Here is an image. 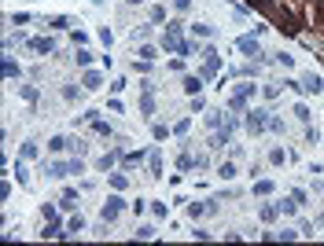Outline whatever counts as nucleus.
<instances>
[{"label": "nucleus", "instance_id": "nucleus-30", "mask_svg": "<svg viewBox=\"0 0 324 246\" xmlns=\"http://www.w3.org/2000/svg\"><path fill=\"white\" fill-rule=\"evenodd\" d=\"M192 37H214V26H206V22H195V26H192Z\"/></svg>", "mask_w": 324, "mask_h": 246}, {"label": "nucleus", "instance_id": "nucleus-47", "mask_svg": "<svg viewBox=\"0 0 324 246\" xmlns=\"http://www.w3.org/2000/svg\"><path fill=\"white\" fill-rule=\"evenodd\" d=\"M22 158H37V144H22V151H18Z\"/></svg>", "mask_w": 324, "mask_h": 246}, {"label": "nucleus", "instance_id": "nucleus-39", "mask_svg": "<svg viewBox=\"0 0 324 246\" xmlns=\"http://www.w3.org/2000/svg\"><path fill=\"white\" fill-rule=\"evenodd\" d=\"M137 239H155V228H151V224H140V228H137Z\"/></svg>", "mask_w": 324, "mask_h": 246}, {"label": "nucleus", "instance_id": "nucleus-20", "mask_svg": "<svg viewBox=\"0 0 324 246\" xmlns=\"http://www.w3.org/2000/svg\"><path fill=\"white\" fill-rule=\"evenodd\" d=\"M203 213H210V206H206V202H188V217H192V221H199Z\"/></svg>", "mask_w": 324, "mask_h": 246}, {"label": "nucleus", "instance_id": "nucleus-48", "mask_svg": "<svg viewBox=\"0 0 324 246\" xmlns=\"http://www.w3.org/2000/svg\"><path fill=\"white\" fill-rule=\"evenodd\" d=\"M291 198H295V202H299V206H306V198H310V195L302 191V187H295V191H291Z\"/></svg>", "mask_w": 324, "mask_h": 246}, {"label": "nucleus", "instance_id": "nucleus-1", "mask_svg": "<svg viewBox=\"0 0 324 246\" xmlns=\"http://www.w3.org/2000/svg\"><path fill=\"white\" fill-rule=\"evenodd\" d=\"M162 52H173V55H195L199 48H195V41H184L180 33L166 30V33H162Z\"/></svg>", "mask_w": 324, "mask_h": 246}, {"label": "nucleus", "instance_id": "nucleus-38", "mask_svg": "<svg viewBox=\"0 0 324 246\" xmlns=\"http://www.w3.org/2000/svg\"><path fill=\"white\" fill-rule=\"evenodd\" d=\"M291 114H295V118H299V121H310V107H306V103H299V107H295V110H291Z\"/></svg>", "mask_w": 324, "mask_h": 246}, {"label": "nucleus", "instance_id": "nucleus-17", "mask_svg": "<svg viewBox=\"0 0 324 246\" xmlns=\"http://www.w3.org/2000/svg\"><path fill=\"white\" fill-rule=\"evenodd\" d=\"M44 26H48V30H70V15H55V18H48V22H44Z\"/></svg>", "mask_w": 324, "mask_h": 246}, {"label": "nucleus", "instance_id": "nucleus-42", "mask_svg": "<svg viewBox=\"0 0 324 246\" xmlns=\"http://www.w3.org/2000/svg\"><path fill=\"white\" fill-rule=\"evenodd\" d=\"M262 96H265V99H276V96H280V84H265Z\"/></svg>", "mask_w": 324, "mask_h": 246}, {"label": "nucleus", "instance_id": "nucleus-55", "mask_svg": "<svg viewBox=\"0 0 324 246\" xmlns=\"http://www.w3.org/2000/svg\"><path fill=\"white\" fill-rule=\"evenodd\" d=\"M129 4H144V0H129Z\"/></svg>", "mask_w": 324, "mask_h": 246}, {"label": "nucleus", "instance_id": "nucleus-34", "mask_svg": "<svg viewBox=\"0 0 324 246\" xmlns=\"http://www.w3.org/2000/svg\"><path fill=\"white\" fill-rule=\"evenodd\" d=\"M151 22H166V7H162V4H155V7H151Z\"/></svg>", "mask_w": 324, "mask_h": 246}, {"label": "nucleus", "instance_id": "nucleus-45", "mask_svg": "<svg viewBox=\"0 0 324 246\" xmlns=\"http://www.w3.org/2000/svg\"><path fill=\"white\" fill-rule=\"evenodd\" d=\"M206 125H210V129H221V114H217V110H210V114H206Z\"/></svg>", "mask_w": 324, "mask_h": 246}, {"label": "nucleus", "instance_id": "nucleus-3", "mask_svg": "<svg viewBox=\"0 0 324 246\" xmlns=\"http://www.w3.org/2000/svg\"><path fill=\"white\" fill-rule=\"evenodd\" d=\"M221 74V55H217L214 48H203V66H199V78H217Z\"/></svg>", "mask_w": 324, "mask_h": 246}, {"label": "nucleus", "instance_id": "nucleus-4", "mask_svg": "<svg viewBox=\"0 0 324 246\" xmlns=\"http://www.w3.org/2000/svg\"><path fill=\"white\" fill-rule=\"evenodd\" d=\"M122 210H126V198H122V195H111L107 202H103V210H100L103 224H114V221L122 217Z\"/></svg>", "mask_w": 324, "mask_h": 246}, {"label": "nucleus", "instance_id": "nucleus-24", "mask_svg": "<svg viewBox=\"0 0 324 246\" xmlns=\"http://www.w3.org/2000/svg\"><path fill=\"white\" fill-rule=\"evenodd\" d=\"M137 55H140V59H148V63H155L159 48H155V44H140V48H137Z\"/></svg>", "mask_w": 324, "mask_h": 246}, {"label": "nucleus", "instance_id": "nucleus-53", "mask_svg": "<svg viewBox=\"0 0 324 246\" xmlns=\"http://www.w3.org/2000/svg\"><path fill=\"white\" fill-rule=\"evenodd\" d=\"M173 7H177V11H188V7H192V0H173Z\"/></svg>", "mask_w": 324, "mask_h": 246}, {"label": "nucleus", "instance_id": "nucleus-40", "mask_svg": "<svg viewBox=\"0 0 324 246\" xmlns=\"http://www.w3.org/2000/svg\"><path fill=\"white\" fill-rule=\"evenodd\" d=\"M7 22H11V26H26V22H30V15H26V11H18V15H7Z\"/></svg>", "mask_w": 324, "mask_h": 246}, {"label": "nucleus", "instance_id": "nucleus-22", "mask_svg": "<svg viewBox=\"0 0 324 246\" xmlns=\"http://www.w3.org/2000/svg\"><path fill=\"white\" fill-rule=\"evenodd\" d=\"M18 96H22L26 103H37V96H41V92H37L33 84H18Z\"/></svg>", "mask_w": 324, "mask_h": 246}, {"label": "nucleus", "instance_id": "nucleus-12", "mask_svg": "<svg viewBox=\"0 0 324 246\" xmlns=\"http://www.w3.org/2000/svg\"><path fill=\"white\" fill-rule=\"evenodd\" d=\"M81 88H85V92H96V88H103V74H100V70H89V74L81 78Z\"/></svg>", "mask_w": 324, "mask_h": 246}, {"label": "nucleus", "instance_id": "nucleus-31", "mask_svg": "<svg viewBox=\"0 0 324 246\" xmlns=\"http://www.w3.org/2000/svg\"><path fill=\"white\" fill-rule=\"evenodd\" d=\"M273 180H254V195H273Z\"/></svg>", "mask_w": 324, "mask_h": 246}, {"label": "nucleus", "instance_id": "nucleus-13", "mask_svg": "<svg viewBox=\"0 0 324 246\" xmlns=\"http://www.w3.org/2000/svg\"><path fill=\"white\" fill-rule=\"evenodd\" d=\"M148 155H151V151H126V155H122V165L133 169V165H140V162H144Z\"/></svg>", "mask_w": 324, "mask_h": 246}, {"label": "nucleus", "instance_id": "nucleus-37", "mask_svg": "<svg viewBox=\"0 0 324 246\" xmlns=\"http://www.w3.org/2000/svg\"><path fill=\"white\" fill-rule=\"evenodd\" d=\"M22 162H26V158H22ZM22 162L15 165V176H18V184H30V173H26V165H22Z\"/></svg>", "mask_w": 324, "mask_h": 246}, {"label": "nucleus", "instance_id": "nucleus-6", "mask_svg": "<svg viewBox=\"0 0 324 246\" xmlns=\"http://www.w3.org/2000/svg\"><path fill=\"white\" fill-rule=\"evenodd\" d=\"M232 132H236V118L228 121L225 129H214V136H210V147H214V151H221L225 144H232Z\"/></svg>", "mask_w": 324, "mask_h": 246}, {"label": "nucleus", "instance_id": "nucleus-2", "mask_svg": "<svg viewBox=\"0 0 324 246\" xmlns=\"http://www.w3.org/2000/svg\"><path fill=\"white\" fill-rule=\"evenodd\" d=\"M243 125H247V132H251V136L265 132V129H269V110H265V107H258V110H243Z\"/></svg>", "mask_w": 324, "mask_h": 246}, {"label": "nucleus", "instance_id": "nucleus-46", "mask_svg": "<svg viewBox=\"0 0 324 246\" xmlns=\"http://www.w3.org/2000/svg\"><path fill=\"white\" fill-rule=\"evenodd\" d=\"M78 173H85V162L81 158H70V176H78Z\"/></svg>", "mask_w": 324, "mask_h": 246}, {"label": "nucleus", "instance_id": "nucleus-5", "mask_svg": "<svg viewBox=\"0 0 324 246\" xmlns=\"http://www.w3.org/2000/svg\"><path fill=\"white\" fill-rule=\"evenodd\" d=\"M299 92H306V96H321V92H324V81L317 78V74H302V81H299Z\"/></svg>", "mask_w": 324, "mask_h": 246}, {"label": "nucleus", "instance_id": "nucleus-35", "mask_svg": "<svg viewBox=\"0 0 324 246\" xmlns=\"http://www.w3.org/2000/svg\"><path fill=\"white\" fill-rule=\"evenodd\" d=\"M188 129H192V118H180V121H177V125H173V136H184V132H188Z\"/></svg>", "mask_w": 324, "mask_h": 246}, {"label": "nucleus", "instance_id": "nucleus-50", "mask_svg": "<svg viewBox=\"0 0 324 246\" xmlns=\"http://www.w3.org/2000/svg\"><path fill=\"white\" fill-rule=\"evenodd\" d=\"M85 44H89V37H85V33L78 30V33H74V48H85Z\"/></svg>", "mask_w": 324, "mask_h": 246}, {"label": "nucleus", "instance_id": "nucleus-29", "mask_svg": "<svg viewBox=\"0 0 324 246\" xmlns=\"http://www.w3.org/2000/svg\"><path fill=\"white\" fill-rule=\"evenodd\" d=\"M66 232H70V235L85 232V217H81V213H78V217H70V224H66Z\"/></svg>", "mask_w": 324, "mask_h": 246}, {"label": "nucleus", "instance_id": "nucleus-26", "mask_svg": "<svg viewBox=\"0 0 324 246\" xmlns=\"http://www.w3.org/2000/svg\"><path fill=\"white\" fill-rule=\"evenodd\" d=\"M66 147H70V140H66V136H52V140H48V151H55V155L66 151Z\"/></svg>", "mask_w": 324, "mask_h": 246}, {"label": "nucleus", "instance_id": "nucleus-51", "mask_svg": "<svg viewBox=\"0 0 324 246\" xmlns=\"http://www.w3.org/2000/svg\"><path fill=\"white\" fill-rule=\"evenodd\" d=\"M100 41H103V44H107V48H111V41H114V33L107 30V26H103V30H100Z\"/></svg>", "mask_w": 324, "mask_h": 246}, {"label": "nucleus", "instance_id": "nucleus-7", "mask_svg": "<svg viewBox=\"0 0 324 246\" xmlns=\"http://www.w3.org/2000/svg\"><path fill=\"white\" fill-rule=\"evenodd\" d=\"M236 48H240L243 55H251V59H262V44H258V37H240V41H236Z\"/></svg>", "mask_w": 324, "mask_h": 246}, {"label": "nucleus", "instance_id": "nucleus-18", "mask_svg": "<svg viewBox=\"0 0 324 246\" xmlns=\"http://www.w3.org/2000/svg\"><path fill=\"white\" fill-rule=\"evenodd\" d=\"M254 92H258V84H251V81H243V84H240V88H236V92H232V96L247 103V99H251V96H254Z\"/></svg>", "mask_w": 324, "mask_h": 246}, {"label": "nucleus", "instance_id": "nucleus-28", "mask_svg": "<svg viewBox=\"0 0 324 246\" xmlns=\"http://www.w3.org/2000/svg\"><path fill=\"white\" fill-rule=\"evenodd\" d=\"M217 176H221V180H232V176H236V165H232V162H221V165H217Z\"/></svg>", "mask_w": 324, "mask_h": 246}, {"label": "nucleus", "instance_id": "nucleus-25", "mask_svg": "<svg viewBox=\"0 0 324 246\" xmlns=\"http://www.w3.org/2000/svg\"><path fill=\"white\" fill-rule=\"evenodd\" d=\"M92 132H96V136H114V129L107 121H100V118H92Z\"/></svg>", "mask_w": 324, "mask_h": 246}, {"label": "nucleus", "instance_id": "nucleus-41", "mask_svg": "<svg viewBox=\"0 0 324 246\" xmlns=\"http://www.w3.org/2000/svg\"><path fill=\"white\" fill-rule=\"evenodd\" d=\"M169 132H173V129H166V125H151V136H155V140H166Z\"/></svg>", "mask_w": 324, "mask_h": 246}, {"label": "nucleus", "instance_id": "nucleus-21", "mask_svg": "<svg viewBox=\"0 0 324 246\" xmlns=\"http://www.w3.org/2000/svg\"><path fill=\"white\" fill-rule=\"evenodd\" d=\"M148 165H151V176H162V155H159V151L148 155Z\"/></svg>", "mask_w": 324, "mask_h": 246}, {"label": "nucleus", "instance_id": "nucleus-54", "mask_svg": "<svg viewBox=\"0 0 324 246\" xmlns=\"http://www.w3.org/2000/svg\"><path fill=\"white\" fill-rule=\"evenodd\" d=\"M317 11H321V15H324V0H317Z\"/></svg>", "mask_w": 324, "mask_h": 246}, {"label": "nucleus", "instance_id": "nucleus-8", "mask_svg": "<svg viewBox=\"0 0 324 246\" xmlns=\"http://www.w3.org/2000/svg\"><path fill=\"white\" fill-rule=\"evenodd\" d=\"M44 176H52V180L70 176V162H44Z\"/></svg>", "mask_w": 324, "mask_h": 246}, {"label": "nucleus", "instance_id": "nucleus-32", "mask_svg": "<svg viewBox=\"0 0 324 246\" xmlns=\"http://www.w3.org/2000/svg\"><path fill=\"white\" fill-rule=\"evenodd\" d=\"M269 162H273V165H284V162H288V155H284V147H273V151H269Z\"/></svg>", "mask_w": 324, "mask_h": 246}, {"label": "nucleus", "instance_id": "nucleus-16", "mask_svg": "<svg viewBox=\"0 0 324 246\" xmlns=\"http://www.w3.org/2000/svg\"><path fill=\"white\" fill-rule=\"evenodd\" d=\"M118 158H122L118 151H107V155H100V162H96V169H103V173H111V165L118 162Z\"/></svg>", "mask_w": 324, "mask_h": 246}, {"label": "nucleus", "instance_id": "nucleus-11", "mask_svg": "<svg viewBox=\"0 0 324 246\" xmlns=\"http://www.w3.org/2000/svg\"><path fill=\"white\" fill-rule=\"evenodd\" d=\"M30 48H33L37 55H52V52H55V41H52V37H33Z\"/></svg>", "mask_w": 324, "mask_h": 246}, {"label": "nucleus", "instance_id": "nucleus-33", "mask_svg": "<svg viewBox=\"0 0 324 246\" xmlns=\"http://www.w3.org/2000/svg\"><path fill=\"white\" fill-rule=\"evenodd\" d=\"M177 169H180V173H188V169H195V158H192V155H180V158H177Z\"/></svg>", "mask_w": 324, "mask_h": 246}, {"label": "nucleus", "instance_id": "nucleus-36", "mask_svg": "<svg viewBox=\"0 0 324 246\" xmlns=\"http://www.w3.org/2000/svg\"><path fill=\"white\" fill-rule=\"evenodd\" d=\"M74 63H78V66H89V63H92V52L78 48V55H74Z\"/></svg>", "mask_w": 324, "mask_h": 246}, {"label": "nucleus", "instance_id": "nucleus-27", "mask_svg": "<svg viewBox=\"0 0 324 246\" xmlns=\"http://www.w3.org/2000/svg\"><path fill=\"white\" fill-rule=\"evenodd\" d=\"M276 206H280V213H284V217H291L295 210H299V202H295V198H280Z\"/></svg>", "mask_w": 324, "mask_h": 246}, {"label": "nucleus", "instance_id": "nucleus-44", "mask_svg": "<svg viewBox=\"0 0 324 246\" xmlns=\"http://www.w3.org/2000/svg\"><path fill=\"white\" fill-rule=\"evenodd\" d=\"M4 78H18V66L11 59H4Z\"/></svg>", "mask_w": 324, "mask_h": 246}, {"label": "nucleus", "instance_id": "nucleus-49", "mask_svg": "<svg viewBox=\"0 0 324 246\" xmlns=\"http://www.w3.org/2000/svg\"><path fill=\"white\" fill-rule=\"evenodd\" d=\"M41 217H44V221H52V217H59V210H55V206H41Z\"/></svg>", "mask_w": 324, "mask_h": 246}, {"label": "nucleus", "instance_id": "nucleus-9", "mask_svg": "<svg viewBox=\"0 0 324 246\" xmlns=\"http://www.w3.org/2000/svg\"><path fill=\"white\" fill-rule=\"evenodd\" d=\"M203 81L206 78H199V74H184V84H180V88H184L188 96H199V92H203Z\"/></svg>", "mask_w": 324, "mask_h": 246}, {"label": "nucleus", "instance_id": "nucleus-19", "mask_svg": "<svg viewBox=\"0 0 324 246\" xmlns=\"http://www.w3.org/2000/svg\"><path fill=\"white\" fill-rule=\"evenodd\" d=\"M74 206H78V191H74V187H66L63 198H59V210H74Z\"/></svg>", "mask_w": 324, "mask_h": 246}, {"label": "nucleus", "instance_id": "nucleus-43", "mask_svg": "<svg viewBox=\"0 0 324 246\" xmlns=\"http://www.w3.org/2000/svg\"><path fill=\"white\" fill-rule=\"evenodd\" d=\"M78 96H81L78 84H66V88H63V99H78Z\"/></svg>", "mask_w": 324, "mask_h": 246}, {"label": "nucleus", "instance_id": "nucleus-15", "mask_svg": "<svg viewBox=\"0 0 324 246\" xmlns=\"http://www.w3.org/2000/svg\"><path fill=\"white\" fill-rule=\"evenodd\" d=\"M107 184L114 187V191H126V187H129V176H126V173H107Z\"/></svg>", "mask_w": 324, "mask_h": 246}, {"label": "nucleus", "instance_id": "nucleus-14", "mask_svg": "<svg viewBox=\"0 0 324 246\" xmlns=\"http://www.w3.org/2000/svg\"><path fill=\"white\" fill-rule=\"evenodd\" d=\"M258 217H262V221H265V224H273V221H276V217H280V206H276V202H265V206H262V210H258Z\"/></svg>", "mask_w": 324, "mask_h": 246}, {"label": "nucleus", "instance_id": "nucleus-23", "mask_svg": "<svg viewBox=\"0 0 324 246\" xmlns=\"http://www.w3.org/2000/svg\"><path fill=\"white\" fill-rule=\"evenodd\" d=\"M140 114H155V96H151V92H144V99H140Z\"/></svg>", "mask_w": 324, "mask_h": 246}, {"label": "nucleus", "instance_id": "nucleus-10", "mask_svg": "<svg viewBox=\"0 0 324 246\" xmlns=\"http://www.w3.org/2000/svg\"><path fill=\"white\" fill-rule=\"evenodd\" d=\"M44 239H66V235H70V232H63L59 228V217H52V221H44Z\"/></svg>", "mask_w": 324, "mask_h": 246}, {"label": "nucleus", "instance_id": "nucleus-52", "mask_svg": "<svg viewBox=\"0 0 324 246\" xmlns=\"http://www.w3.org/2000/svg\"><path fill=\"white\" fill-rule=\"evenodd\" d=\"M133 70H137V74H148V70H151V63H148V59H140V63H133Z\"/></svg>", "mask_w": 324, "mask_h": 246}]
</instances>
